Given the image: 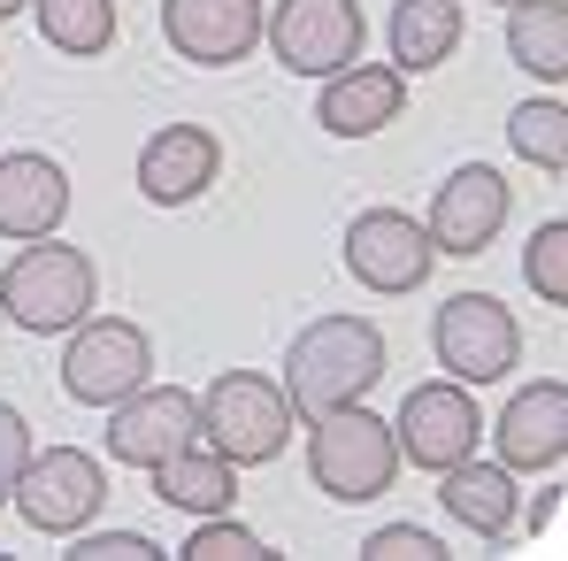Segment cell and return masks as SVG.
Segmentation results:
<instances>
[{
    "label": "cell",
    "instance_id": "obj_1",
    "mask_svg": "<svg viewBox=\"0 0 568 561\" xmlns=\"http://www.w3.org/2000/svg\"><path fill=\"white\" fill-rule=\"evenodd\" d=\"M384 377V339L362 315H315L284 354V400L300 415H331Z\"/></svg>",
    "mask_w": 568,
    "mask_h": 561
},
{
    "label": "cell",
    "instance_id": "obj_2",
    "mask_svg": "<svg viewBox=\"0 0 568 561\" xmlns=\"http://www.w3.org/2000/svg\"><path fill=\"white\" fill-rule=\"evenodd\" d=\"M0 315H8L16 331H39V339L85 323V315H93V262H85L78 247H62L54 231L31 239V247L8 262V278H0Z\"/></svg>",
    "mask_w": 568,
    "mask_h": 561
},
{
    "label": "cell",
    "instance_id": "obj_3",
    "mask_svg": "<svg viewBox=\"0 0 568 561\" xmlns=\"http://www.w3.org/2000/svg\"><path fill=\"white\" fill-rule=\"evenodd\" d=\"M315 423V439H307V477L331 492V500H377L392 492V477H399V447H392V423L369 415L362 400H346V408H331V415H307Z\"/></svg>",
    "mask_w": 568,
    "mask_h": 561
},
{
    "label": "cell",
    "instance_id": "obj_4",
    "mask_svg": "<svg viewBox=\"0 0 568 561\" xmlns=\"http://www.w3.org/2000/svg\"><path fill=\"white\" fill-rule=\"evenodd\" d=\"M200 439L223 454V462H277L284 439H292V400L284 384L254 370H223L207 392H200Z\"/></svg>",
    "mask_w": 568,
    "mask_h": 561
},
{
    "label": "cell",
    "instance_id": "obj_5",
    "mask_svg": "<svg viewBox=\"0 0 568 561\" xmlns=\"http://www.w3.org/2000/svg\"><path fill=\"white\" fill-rule=\"evenodd\" d=\"M16 515L31 523V531H47V539H70V531H85L100 515V500H108V469L93 454H78V447H47V454H31L23 477H16Z\"/></svg>",
    "mask_w": 568,
    "mask_h": 561
},
{
    "label": "cell",
    "instance_id": "obj_6",
    "mask_svg": "<svg viewBox=\"0 0 568 561\" xmlns=\"http://www.w3.org/2000/svg\"><path fill=\"white\" fill-rule=\"evenodd\" d=\"M146 377H154V347H146L139 323H115V315H85V323H70V354H62V384H70V400H85V408H115V400H131Z\"/></svg>",
    "mask_w": 568,
    "mask_h": 561
},
{
    "label": "cell",
    "instance_id": "obj_7",
    "mask_svg": "<svg viewBox=\"0 0 568 561\" xmlns=\"http://www.w3.org/2000/svg\"><path fill=\"white\" fill-rule=\"evenodd\" d=\"M262 39L277 47L292 78H331L346 62H362V8L354 0H277L262 16Z\"/></svg>",
    "mask_w": 568,
    "mask_h": 561
},
{
    "label": "cell",
    "instance_id": "obj_8",
    "mask_svg": "<svg viewBox=\"0 0 568 561\" xmlns=\"http://www.w3.org/2000/svg\"><path fill=\"white\" fill-rule=\"evenodd\" d=\"M430 347H438V370L454 377V384H491V377L515 370L523 331H515V315H507L491 292H454V300L438 308Z\"/></svg>",
    "mask_w": 568,
    "mask_h": 561
},
{
    "label": "cell",
    "instance_id": "obj_9",
    "mask_svg": "<svg viewBox=\"0 0 568 561\" xmlns=\"http://www.w3.org/2000/svg\"><path fill=\"white\" fill-rule=\"evenodd\" d=\"M430 262H438L430 231L415 216H399V208H369V216L346 223V270L369 292H415L430 278Z\"/></svg>",
    "mask_w": 568,
    "mask_h": 561
},
{
    "label": "cell",
    "instance_id": "obj_10",
    "mask_svg": "<svg viewBox=\"0 0 568 561\" xmlns=\"http://www.w3.org/2000/svg\"><path fill=\"white\" fill-rule=\"evenodd\" d=\"M200 439V400L192 392H178V384H139L131 400H115V423H108V454L131 469H154L170 462L178 447H192Z\"/></svg>",
    "mask_w": 568,
    "mask_h": 561
},
{
    "label": "cell",
    "instance_id": "obj_11",
    "mask_svg": "<svg viewBox=\"0 0 568 561\" xmlns=\"http://www.w3.org/2000/svg\"><path fill=\"white\" fill-rule=\"evenodd\" d=\"M476 400L469 384H415L407 400H399V423H392V447L407 454L415 469H446L462 462V454H476Z\"/></svg>",
    "mask_w": 568,
    "mask_h": 561
},
{
    "label": "cell",
    "instance_id": "obj_12",
    "mask_svg": "<svg viewBox=\"0 0 568 561\" xmlns=\"http://www.w3.org/2000/svg\"><path fill=\"white\" fill-rule=\"evenodd\" d=\"M162 39L200 70L246 62L262 39V0H162Z\"/></svg>",
    "mask_w": 568,
    "mask_h": 561
},
{
    "label": "cell",
    "instance_id": "obj_13",
    "mask_svg": "<svg viewBox=\"0 0 568 561\" xmlns=\"http://www.w3.org/2000/svg\"><path fill=\"white\" fill-rule=\"evenodd\" d=\"M499 223H507V178L499 170H484V162H469V170H454L446 186H438V208H430V247L438 254H484L491 239H499Z\"/></svg>",
    "mask_w": 568,
    "mask_h": 561
},
{
    "label": "cell",
    "instance_id": "obj_14",
    "mask_svg": "<svg viewBox=\"0 0 568 561\" xmlns=\"http://www.w3.org/2000/svg\"><path fill=\"white\" fill-rule=\"evenodd\" d=\"M215 170H223V147H215V131H200V123H162V131L139 147V192H146L154 208L200 200V192L215 186Z\"/></svg>",
    "mask_w": 568,
    "mask_h": 561
},
{
    "label": "cell",
    "instance_id": "obj_15",
    "mask_svg": "<svg viewBox=\"0 0 568 561\" xmlns=\"http://www.w3.org/2000/svg\"><path fill=\"white\" fill-rule=\"evenodd\" d=\"M399 100H407V70L346 62V70H331V78H323L315 116H323V131H331V139H369V131H384V123L399 116Z\"/></svg>",
    "mask_w": 568,
    "mask_h": 561
},
{
    "label": "cell",
    "instance_id": "obj_16",
    "mask_svg": "<svg viewBox=\"0 0 568 561\" xmlns=\"http://www.w3.org/2000/svg\"><path fill=\"white\" fill-rule=\"evenodd\" d=\"M568 454V384H530L499 415V469H561Z\"/></svg>",
    "mask_w": 568,
    "mask_h": 561
},
{
    "label": "cell",
    "instance_id": "obj_17",
    "mask_svg": "<svg viewBox=\"0 0 568 561\" xmlns=\"http://www.w3.org/2000/svg\"><path fill=\"white\" fill-rule=\"evenodd\" d=\"M70 216V178L47 154H0V231L8 239H47Z\"/></svg>",
    "mask_w": 568,
    "mask_h": 561
},
{
    "label": "cell",
    "instance_id": "obj_18",
    "mask_svg": "<svg viewBox=\"0 0 568 561\" xmlns=\"http://www.w3.org/2000/svg\"><path fill=\"white\" fill-rule=\"evenodd\" d=\"M438 477H446L438 500H446L454 523H469L476 539H507V531H515L523 508H515V484H507V469H499V462H469V454H462V462H446Z\"/></svg>",
    "mask_w": 568,
    "mask_h": 561
},
{
    "label": "cell",
    "instance_id": "obj_19",
    "mask_svg": "<svg viewBox=\"0 0 568 561\" xmlns=\"http://www.w3.org/2000/svg\"><path fill=\"white\" fill-rule=\"evenodd\" d=\"M154 477V500H170V508H185V515H231V462L215 454V447H178L170 462H154L146 469Z\"/></svg>",
    "mask_w": 568,
    "mask_h": 561
},
{
    "label": "cell",
    "instance_id": "obj_20",
    "mask_svg": "<svg viewBox=\"0 0 568 561\" xmlns=\"http://www.w3.org/2000/svg\"><path fill=\"white\" fill-rule=\"evenodd\" d=\"M507 54H515V70L561 86L568 78V0H515V16H507Z\"/></svg>",
    "mask_w": 568,
    "mask_h": 561
},
{
    "label": "cell",
    "instance_id": "obj_21",
    "mask_svg": "<svg viewBox=\"0 0 568 561\" xmlns=\"http://www.w3.org/2000/svg\"><path fill=\"white\" fill-rule=\"evenodd\" d=\"M462 47V0H399L392 8V62L399 70H438Z\"/></svg>",
    "mask_w": 568,
    "mask_h": 561
},
{
    "label": "cell",
    "instance_id": "obj_22",
    "mask_svg": "<svg viewBox=\"0 0 568 561\" xmlns=\"http://www.w3.org/2000/svg\"><path fill=\"white\" fill-rule=\"evenodd\" d=\"M31 16H39V39L62 54H108L115 39V0H31Z\"/></svg>",
    "mask_w": 568,
    "mask_h": 561
},
{
    "label": "cell",
    "instance_id": "obj_23",
    "mask_svg": "<svg viewBox=\"0 0 568 561\" xmlns=\"http://www.w3.org/2000/svg\"><path fill=\"white\" fill-rule=\"evenodd\" d=\"M507 139H515V154H530L538 170H568V108L561 100H523L515 116H507Z\"/></svg>",
    "mask_w": 568,
    "mask_h": 561
},
{
    "label": "cell",
    "instance_id": "obj_24",
    "mask_svg": "<svg viewBox=\"0 0 568 561\" xmlns=\"http://www.w3.org/2000/svg\"><path fill=\"white\" fill-rule=\"evenodd\" d=\"M523 270H530V284H538V300H546V308H561V300H568V223H561V216L530 231Z\"/></svg>",
    "mask_w": 568,
    "mask_h": 561
},
{
    "label": "cell",
    "instance_id": "obj_25",
    "mask_svg": "<svg viewBox=\"0 0 568 561\" xmlns=\"http://www.w3.org/2000/svg\"><path fill=\"white\" fill-rule=\"evenodd\" d=\"M262 554H270V547H262L246 523H231V515H207L185 539V561H262Z\"/></svg>",
    "mask_w": 568,
    "mask_h": 561
},
{
    "label": "cell",
    "instance_id": "obj_26",
    "mask_svg": "<svg viewBox=\"0 0 568 561\" xmlns=\"http://www.w3.org/2000/svg\"><path fill=\"white\" fill-rule=\"evenodd\" d=\"M70 539H78L70 561H154L162 554L146 531H70Z\"/></svg>",
    "mask_w": 568,
    "mask_h": 561
},
{
    "label": "cell",
    "instance_id": "obj_27",
    "mask_svg": "<svg viewBox=\"0 0 568 561\" xmlns=\"http://www.w3.org/2000/svg\"><path fill=\"white\" fill-rule=\"evenodd\" d=\"M362 554H369V561H438L446 547H438L430 531H415V523H384V531L369 539V547H362Z\"/></svg>",
    "mask_w": 568,
    "mask_h": 561
},
{
    "label": "cell",
    "instance_id": "obj_28",
    "mask_svg": "<svg viewBox=\"0 0 568 561\" xmlns=\"http://www.w3.org/2000/svg\"><path fill=\"white\" fill-rule=\"evenodd\" d=\"M23 462H31V431H23V415L0 400V500L16 492V477H23Z\"/></svg>",
    "mask_w": 568,
    "mask_h": 561
},
{
    "label": "cell",
    "instance_id": "obj_29",
    "mask_svg": "<svg viewBox=\"0 0 568 561\" xmlns=\"http://www.w3.org/2000/svg\"><path fill=\"white\" fill-rule=\"evenodd\" d=\"M16 8H31V0H0V16H16Z\"/></svg>",
    "mask_w": 568,
    "mask_h": 561
}]
</instances>
